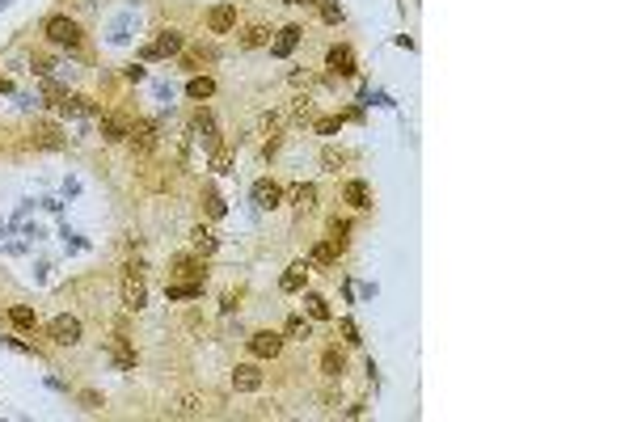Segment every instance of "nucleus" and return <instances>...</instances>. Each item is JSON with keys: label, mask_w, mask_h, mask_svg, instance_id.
Here are the masks:
<instances>
[{"label": "nucleus", "mask_w": 633, "mask_h": 422, "mask_svg": "<svg viewBox=\"0 0 633 422\" xmlns=\"http://www.w3.org/2000/svg\"><path fill=\"white\" fill-rule=\"evenodd\" d=\"M203 207H207V216H211V220H224V211H228V207H224V199H220L216 190H203Z\"/></svg>", "instance_id": "32"}, {"label": "nucleus", "mask_w": 633, "mask_h": 422, "mask_svg": "<svg viewBox=\"0 0 633 422\" xmlns=\"http://www.w3.org/2000/svg\"><path fill=\"white\" fill-rule=\"evenodd\" d=\"M292 207L300 211V216H304V211H312V207H316V186H312V182H296V186H292Z\"/></svg>", "instance_id": "22"}, {"label": "nucleus", "mask_w": 633, "mask_h": 422, "mask_svg": "<svg viewBox=\"0 0 633 422\" xmlns=\"http://www.w3.org/2000/svg\"><path fill=\"white\" fill-rule=\"evenodd\" d=\"M144 76H148V72H144V68H140V64H131V68H127V81H135V85H140V81H144Z\"/></svg>", "instance_id": "42"}, {"label": "nucleus", "mask_w": 633, "mask_h": 422, "mask_svg": "<svg viewBox=\"0 0 633 422\" xmlns=\"http://www.w3.org/2000/svg\"><path fill=\"white\" fill-rule=\"evenodd\" d=\"M233 389H237V393H258V389H262L258 363H237V367H233Z\"/></svg>", "instance_id": "11"}, {"label": "nucleus", "mask_w": 633, "mask_h": 422, "mask_svg": "<svg viewBox=\"0 0 633 422\" xmlns=\"http://www.w3.org/2000/svg\"><path fill=\"white\" fill-rule=\"evenodd\" d=\"M169 275H178V279H186V283H199V287L207 283V267H203V258H199V253H178Z\"/></svg>", "instance_id": "7"}, {"label": "nucleus", "mask_w": 633, "mask_h": 422, "mask_svg": "<svg viewBox=\"0 0 633 422\" xmlns=\"http://www.w3.org/2000/svg\"><path fill=\"white\" fill-rule=\"evenodd\" d=\"M338 330H342V342H346V346H359V330H355V321H351V316H342V321H338Z\"/></svg>", "instance_id": "38"}, {"label": "nucleus", "mask_w": 633, "mask_h": 422, "mask_svg": "<svg viewBox=\"0 0 633 422\" xmlns=\"http://www.w3.org/2000/svg\"><path fill=\"white\" fill-rule=\"evenodd\" d=\"M233 26H237V9L233 5H211L207 9V30L211 34H228Z\"/></svg>", "instance_id": "13"}, {"label": "nucleus", "mask_w": 633, "mask_h": 422, "mask_svg": "<svg viewBox=\"0 0 633 422\" xmlns=\"http://www.w3.org/2000/svg\"><path fill=\"white\" fill-rule=\"evenodd\" d=\"M106 351H110V359L123 367V372H131L135 367V351H131V342L123 338V334H115V338H106Z\"/></svg>", "instance_id": "15"}, {"label": "nucleus", "mask_w": 633, "mask_h": 422, "mask_svg": "<svg viewBox=\"0 0 633 422\" xmlns=\"http://www.w3.org/2000/svg\"><path fill=\"white\" fill-rule=\"evenodd\" d=\"M9 321H13L17 330H38V312L26 308V304H13V308H9Z\"/></svg>", "instance_id": "25"}, {"label": "nucleus", "mask_w": 633, "mask_h": 422, "mask_svg": "<svg viewBox=\"0 0 633 422\" xmlns=\"http://www.w3.org/2000/svg\"><path fill=\"white\" fill-rule=\"evenodd\" d=\"M211 93H216V81H211V76H194V81L186 85V97H190V101H207Z\"/></svg>", "instance_id": "26"}, {"label": "nucleus", "mask_w": 633, "mask_h": 422, "mask_svg": "<svg viewBox=\"0 0 633 422\" xmlns=\"http://www.w3.org/2000/svg\"><path fill=\"white\" fill-rule=\"evenodd\" d=\"M304 283H308V262H292V267L283 271V279H279V287L292 296V292H304Z\"/></svg>", "instance_id": "20"}, {"label": "nucleus", "mask_w": 633, "mask_h": 422, "mask_svg": "<svg viewBox=\"0 0 633 422\" xmlns=\"http://www.w3.org/2000/svg\"><path fill=\"white\" fill-rule=\"evenodd\" d=\"M190 131L203 140V148H216V119H211L207 110H194V119H190Z\"/></svg>", "instance_id": "19"}, {"label": "nucleus", "mask_w": 633, "mask_h": 422, "mask_svg": "<svg viewBox=\"0 0 633 422\" xmlns=\"http://www.w3.org/2000/svg\"><path fill=\"white\" fill-rule=\"evenodd\" d=\"M326 64H330V72H334V76H355V72H359V68H355V51H351V47H330Z\"/></svg>", "instance_id": "14"}, {"label": "nucleus", "mask_w": 633, "mask_h": 422, "mask_svg": "<svg viewBox=\"0 0 633 422\" xmlns=\"http://www.w3.org/2000/svg\"><path fill=\"white\" fill-rule=\"evenodd\" d=\"M312 5L321 9V17H326L330 26H338V22H342V5H338V0H312Z\"/></svg>", "instance_id": "35"}, {"label": "nucleus", "mask_w": 633, "mask_h": 422, "mask_svg": "<svg viewBox=\"0 0 633 422\" xmlns=\"http://www.w3.org/2000/svg\"><path fill=\"white\" fill-rule=\"evenodd\" d=\"M123 304L131 312H140L148 304V283H144V262H131V267L123 271Z\"/></svg>", "instance_id": "3"}, {"label": "nucleus", "mask_w": 633, "mask_h": 422, "mask_svg": "<svg viewBox=\"0 0 633 422\" xmlns=\"http://www.w3.org/2000/svg\"><path fill=\"white\" fill-rule=\"evenodd\" d=\"M127 140H131V152H135V156H152L156 144H161V127H156L152 119H135Z\"/></svg>", "instance_id": "4"}, {"label": "nucleus", "mask_w": 633, "mask_h": 422, "mask_svg": "<svg viewBox=\"0 0 633 422\" xmlns=\"http://www.w3.org/2000/svg\"><path fill=\"white\" fill-rule=\"evenodd\" d=\"M30 144H34V148H47V152H56V148L68 144V135H64L60 123H34V127H30Z\"/></svg>", "instance_id": "6"}, {"label": "nucleus", "mask_w": 633, "mask_h": 422, "mask_svg": "<svg viewBox=\"0 0 633 422\" xmlns=\"http://www.w3.org/2000/svg\"><path fill=\"white\" fill-rule=\"evenodd\" d=\"M211 60H220V47L216 42H194L190 51H186V68H199V64H211Z\"/></svg>", "instance_id": "21"}, {"label": "nucleus", "mask_w": 633, "mask_h": 422, "mask_svg": "<svg viewBox=\"0 0 633 422\" xmlns=\"http://www.w3.org/2000/svg\"><path fill=\"white\" fill-rule=\"evenodd\" d=\"M182 47H186V38H182V30H161L148 47H140V60L144 64H156V60H169V56H182Z\"/></svg>", "instance_id": "2"}, {"label": "nucleus", "mask_w": 633, "mask_h": 422, "mask_svg": "<svg viewBox=\"0 0 633 422\" xmlns=\"http://www.w3.org/2000/svg\"><path fill=\"white\" fill-rule=\"evenodd\" d=\"M245 346H249V355H253V359H275V355L283 351V334H275V330H258V334H249V338H245Z\"/></svg>", "instance_id": "5"}, {"label": "nucleus", "mask_w": 633, "mask_h": 422, "mask_svg": "<svg viewBox=\"0 0 633 422\" xmlns=\"http://www.w3.org/2000/svg\"><path fill=\"white\" fill-rule=\"evenodd\" d=\"M60 110H64L68 119H76V115H101V106H97L93 97H81V93H68V97L60 101Z\"/></svg>", "instance_id": "18"}, {"label": "nucleus", "mask_w": 633, "mask_h": 422, "mask_svg": "<svg viewBox=\"0 0 633 422\" xmlns=\"http://www.w3.org/2000/svg\"><path fill=\"white\" fill-rule=\"evenodd\" d=\"M47 334H51V342H60V346H76L81 342V321L64 312V316H56V321L47 326Z\"/></svg>", "instance_id": "10"}, {"label": "nucleus", "mask_w": 633, "mask_h": 422, "mask_svg": "<svg viewBox=\"0 0 633 422\" xmlns=\"http://www.w3.org/2000/svg\"><path fill=\"white\" fill-rule=\"evenodd\" d=\"M300 38H304V30H300V26H283V30L275 34V42H271V56H275V60H287L292 51L300 47Z\"/></svg>", "instance_id": "12"}, {"label": "nucleus", "mask_w": 633, "mask_h": 422, "mask_svg": "<svg viewBox=\"0 0 633 422\" xmlns=\"http://www.w3.org/2000/svg\"><path fill=\"white\" fill-rule=\"evenodd\" d=\"M30 64H34L38 76H51V60H47V56H30Z\"/></svg>", "instance_id": "41"}, {"label": "nucleus", "mask_w": 633, "mask_h": 422, "mask_svg": "<svg viewBox=\"0 0 633 422\" xmlns=\"http://www.w3.org/2000/svg\"><path fill=\"white\" fill-rule=\"evenodd\" d=\"M321 372L330 380H342V372H346V351L342 346H326L321 351Z\"/></svg>", "instance_id": "16"}, {"label": "nucleus", "mask_w": 633, "mask_h": 422, "mask_svg": "<svg viewBox=\"0 0 633 422\" xmlns=\"http://www.w3.org/2000/svg\"><path fill=\"white\" fill-rule=\"evenodd\" d=\"M0 93H13V81H9V76H0Z\"/></svg>", "instance_id": "43"}, {"label": "nucleus", "mask_w": 633, "mask_h": 422, "mask_svg": "<svg viewBox=\"0 0 633 422\" xmlns=\"http://www.w3.org/2000/svg\"><path fill=\"white\" fill-rule=\"evenodd\" d=\"M338 253H342V249H338L334 241H321V245L312 249V262H316V267H334V262H338Z\"/></svg>", "instance_id": "28"}, {"label": "nucleus", "mask_w": 633, "mask_h": 422, "mask_svg": "<svg viewBox=\"0 0 633 422\" xmlns=\"http://www.w3.org/2000/svg\"><path fill=\"white\" fill-rule=\"evenodd\" d=\"M228 169H233V152L216 148V152H211V174H228Z\"/></svg>", "instance_id": "37"}, {"label": "nucleus", "mask_w": 633, "mask_h": 422, "mask_svg": "<svg viewBox=\"0 0 633 422\" xmlns=\"http://www.w3.org/2000/svg\"><path fill=\"white\" fill-rule=\"evenodd\" d=\"M312 131H316V135H338V131H342V115H326V119H316V123H312Z\"/></svg>", "instance_id": "33"}, {"label": "nucleus", "mask_w": 633, "mask_h": 422, "mask_svg": "<svg viewBox=\"0 0 633 422\" xmlns=\"http://www.w3.org/2000/svg\"><path fill=\"white\" fill-rule=\"evenodd\" d=\"M283 330H287V338H300V342H304V338H312V326L304 321V316H287V326H283Z\"/></svg>", "instance_id": "34"}, {"label": "nucleus", "mask_w": 633, "mask_h": 422, "mask_svg": "<svg viewBox=\"0 0 633 422\" xmlns=\"http://www.w3.org/2000/svg\"><path fill=\"white\" fill-rule=\"evenodd\" d=\"M169 414H174V418H199V414H203V401H199V397H178V401L169 405Z\"/></svg>", "instance_id": "27"}, {"label": "nucleus", "mask_w": 633, "mask_h": 422, "mask_svg": "<svg viewBox=\"0 0 633 422\" xmlns=\"http://www.w3.org/2000/svg\"><path fill=\"white\" fill-rule=\"evenodd\" d=\"M346 161H351V156H346L342 148H326V152H321V165H326V174H338Z\"/></svg>", "instance_id": "30"}, {"label": "nucleus", "mask_w": 633, "mask_h": 422, "mask_svg": "<svg viewBox=\"0 0 633 422\" xmlns=\"http://www.w3.org/2000/svg\"><path fill=\"white\" fill-rule=\"evenodd\" d=\"M42 34L56 42V47H68V51H81V42H85L81 26H76L72 17H64V13H51V17L42 22Z\"/></svg>", "instance_id": "1"}, {"label": "nucleus", "mask_w": 633, "mask_h": 422, "mask_svg": "<svg viewBox=\"0 0 633 422\" xmlns=\"http://www.w3.org/2000/svg\"><path fill=\"white\" fill-rule=\"evenodd\" d=\"M0 342H5V346H13V351H22V355H34V346H26V342H22V338H13V334H5Z\"/></svg>", "instance_id": "40"}, {"label": "nucleus", "mask_w": 633, "mask_h": 422, "mask_svg": "<svg viewBox=\"0 0 633 422\" xmlns=\"http://www.w3.org/2000/svg\"><path fill=\"white\" fill-rule=\"evenodd\" d=\"M190 245H194L199 258H211V253H216V237H211V228H203V224L190 233Z\"/></svg>", "instance_id": "24"}, {"label": "nucleus", "mask_w": 633, "mask_h": 422, "mask_svg": "<svg viewBox=\"0 0 633 422\" xmlns=\"http://www.w3.org/2000/svg\"><path fill=\"white\" fill-rule=\"evenodd\" d=\"M165 296H169V300H194V296H203V287H199V283H169Z\"/></svg>", "instance_id": "31"}, {"label": "nucleus", "mask_w": 633, "mask_h": 422, "mask_svg": "<svg viewBox=\"0 0 633 422\" xmlns=\"http://www.w3.org/2000/svg\"><path fill=\"white\" fill-rule=\"evenodd\" d=\"M346 233H351V220H338V216H334V220H330V237H326V241H334V245L342 249V245H346Z\"/></svg>", "instance_id": "36"}, {"label": "nucleus", "mask_w": 633, "mask_h": 422, "mask_svg": "<svg viewBox=\"0 0 633 422\" xmlns=\"http://www.w3.org/2000/svg\"><path fill=\"white\" fill-rule=\"evenodd\" d=\"M342 199H346L351 207L367 211V207H372V186H367V182H359V178H351V182L342 186Z\"/></svg>", "instance_id": "17"}, {"label": "nucleus", "mask_w": 633, "mask_h": 422, "mask_svg": "<svg viewBox=\"0 0 633 422\" xmlns=\"http://www.w3.org/2000/svg\"><path fill=\"white\" fill-rule=\"evenodd\" d=\"M304 308H308V316H312V321H330V300L326 296H316V292H304Z\"/></svg>", "instance_id": "23"}, {"label": "nucleus", "mask_w": 633, "mask_h": 422, "mask_svg": "<svg viewBox=\"0 0 633 422\" xmlns=\"http://www.w3.org/2000/svg\"><path fill=\"white\" fill-rule=\"evenodd\" d=\"M81 405H85V410H101L106 401H101V393H93V389H81Z\"/></svg>", "instance_id": "39"}, {"label": "nucleus", "mask_w": 633, "mask_h": 422, "mask_svg": "<svg viewBox=\"0 0 633 422\" xmlns=\"http://www.w3.org/2000/svg\"><path fill=\"white\" fill-rule=\"evenodd\" d=\"M131 115H123V110H115V115H101V140L106 144H123L127 135H131Z\"/></svg>", "instance_id": "9"}, {"label": "nucleus", "mask_w": 633, "mask_h": 422, "mask_svg": "<svg viewBox=\"0 0 633 422\" xmlns=\"http://www.w3.org/2000/svg\"><path fill=\"white\" fill-rule=\"evenodd\" d=\"M267 42H271V38H267V30H262V26H245V30H241V47H245V51L267 47Z\"/></svg>", "instance_id": "29"}, {"label": "nucleus", "mask_w": 633, "mask_h": 422, "mask_svg": "<svg viewBox=\"0 0 633 422\" xmlns=\"http://www.w3.org/2000/svg\"><path fill=\"white\" fill-rule=\"evenodd\" d=\"M249 194H253V207H258V211H275V207L283 203V186L271 182V178H258Z\"/></svg>", "instance_id": "8"}]
</instances>
